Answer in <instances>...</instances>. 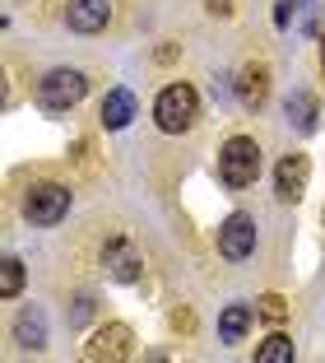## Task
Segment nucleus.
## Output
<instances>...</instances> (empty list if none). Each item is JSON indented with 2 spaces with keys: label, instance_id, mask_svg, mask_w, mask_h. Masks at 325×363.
I'll return each instance as SVG.
<instances>
[{
  "label": "nucleus",
  "instance_id": "9",
  "mask_svg": "<svg viewBox=\"0 0 325 363\" xmlns=\"http://www.w3.org/2000/svg\"><path fill=\"white\" fill-rule=\"evenodd\" d=\"M103 266H107V275H112L116 284H135V279L144 275V261L135 257V247H130L126 238H107V247H103Z\"/></svg>",
  "mask_w": 325,
  "mask_h": 363
},
{
  "label": "nucleus",
  "instance_id": "12",
  "mask_svg": "<svg viewBox=\"0 0 325 363\" xmlns=\"http://www.w3.org/2000/svg\"><path fill=\"white\" fill-rule=\"evenodd\" d=\"M251 321H256V308H251V303H228V308H223V317H219V340L223 345L246 340Z\"/></svg>",
  "mask_w": 325,
  "mask_h": 363
},
{
  "label": "nucleus",
  "instance_id": "4",
  "mask_svg": "<svg viewBox=\"0 0 325 363\" xmlns=\"http://www.w3.org/2000/svg\"><path fill=\"white\" fill-rule=\"evenodd\" d=\"M65 214H70V186L61 182H33L28 191H23V219L38 228H52L61 224Z\"/></svg>",
  "mask_w": 325,
  "mask_h": 363
},
{
  "label": "nucleus",
  "instance_id": "17",
  "mask_svg": "<svg viewBox=\"0 0 325 363\" xmlns=\"http://www.w3.org/2000/svg\"><path fill=\"white\" fill-rule=\"evenodd\" d=\"M256 317L261 321H283L288 317V303H283L279 294H265V298H256Z\"/></svg>",
  "mask_w": 325,
  "mask_h": 363
},
{
  "label": "nucleus",
  "instance_id": "5",
  "mask_svg": "<svg viewBox=\"0 0 325 363\" xmlns=\"http://www.w3.org/2000/svg\"><path fill=\"white\" fill-rule=\"evenodd\" d=\"M135 354V331H130L126 321H107L89 335L84 345V363H126Z\"/></svg>",
  "mask_w": 325,
  "mask_h": 363
},
{
  "label": "nucleus",
  "instance_id": "14",
  "mask_svg": "<svg viewBox=\"0 0 325 363\" xmlns=\"http://www.w3.org/2000/svg\"><path fill=\"white\" fill-rule=\"evenodd\" d=\"M14 345H23V350H42V345H47V317H42V308H23V317L14 321Z\"/></svg>",
  "mask_w": 325,
  "mask_h": 363
},
{
  "label": "nucleus",
  "instance_id": "15",
  "mask_svg": "<svg viewBox=\"0 0 325 363\" xmlns=\"http://www.w3.org/2000/svg\"><path fill=\"white\" fill-rule=\"evenodd\" d=\"M293 340H288V335L283 331H270L265 335L261 345H256V363H293Z\"/></svg>",
  "mask_w": 325,
  "mask_h": 363
},
{
  "label": "nucleus",
  "instance_id": "6",
  "mask_svg": "<svg viewBox=\"0 0 325 363\" xmlns=\"http://www.w3.org/2000/svg\"><path fill=\"white\" fill-rule=\"evenodd\" d=\"M256 252V219L251 214H228L219 224V257L223 261H246Z\"/></svg>",
  "mask_w": 325,
  "mask_h": 363
},
{
  "label": "nucleus",
  "instance_id": "18",
  "mask_svg": "<svg viewBox=\"0 0 325 363\" xmlns=\"http://www.w3.org/2000/svg\"><path fill=\"white\" fill-rule=\"evenodd\" d=\"M172 331H181V335H190V331H195V312H190V308H172Z\"/></svg>",
  "mask_w": 325,
  "mask_h": 363
},
{
  "label": "nucleus",
  "instance_id": "10",
  "mask_svg": "<svg viewBox=\"0 0 325 363\" xmlns=\"http://www.w3.org/2000/svg\"><path fill=\"white\" fill-rule=\"evenodd\" d=\"M112 19V5L107 0H65V23L70 33H103Z\"/></svg>",
  "mask_w": 325,
  "mask_h": 363
},
{
  "label": "nucleus",
  "instance_id": "23",
  "mask_svg": "<svg viewBox=\"0 0 325 363\" xmlns=\"http://www.w3.org/2000/svg\"><path fill=\"white\" fill-rule=\"evenodd\" d=\"M144 363H168V354H158V350H149V354H144Z\"/></svg>",
  "mask_w": 325,
  "mask_h": 363
},
{
  "label": "nucleus",
  "instance_id": "20",
  "mask_svg": "<svg viewBox=\"0 0 325 363\" xmlns=\"http://www.w3.org/2000/svg\"><path fill=\"white\" fill-rule=\"evenodd\" d=\"M205 10L219 14V19H228V14H237V0H205Z\"/></svg>",
  "mask_w": 325,
  "mask_h": 363
},
{
  "label": "nucleus",
  "instance_id": "1",
  "mask_svg": "<svg viewBox=\"0 0 325 363\" xmlns=\"http://www.w3.org/2000/svg\"><path fill=\"white\" fill-rule=\"evenodd\" d=\"M154 121L163 135H186L200 121V94L190 84H168L154 98Z\"/></svg>",
  "mask_w": 325,
  "mask_h": 363
},
{
  "label": "nucleus",
  "instance_id": "7",
  "mask_svg": "<svg viewBox=\"0 0 325 363\" xmlns=\"http://www.w3.org/2000/svg\"><path fill=\"white\" fill-rule=\"evenodd\" d=\"M307 182H312V159L307 154H283L279 168H274V196L283 205H297L307 196Z\"/></svg>",
  "mask_w": 325,
  "mask_h": 363
},
{
  "label": "nucleus",
  "instance_id": "24",
  "mask_svg": "<svg viewBox=\"0 0 325 363\" xmlns=\"http://www.w3.org/2000/svg\"><path fill=\"white\" fill-rule=\"evenodd\" d=\"M321 70H325V33H321Z\"/></svg>",
  "mask_w": 325,
  "mask_h": 363
},
{
  "label": "nucleus",
  "instance_id": "19",
  "mask_svg": "<svg viewBox=\"0 0 325 363\" xmlns=\"http://www.w3.org/2000/svg\"><path fill=\"white\" fill-rule=\"evenodd\" d=\"M89 317H93V298H79V303H74V312H70V326H84Z\"/></svg>",
  "mask_w": 325,
  "mask_h": 363
},
{
  "label": "nucleus",
  "instance_id": "13",
  "mask_svg": "<svg viewBox=\"0 0 325 363\" xmlns=\"http://www.w3.org/2000/svg\"><path fill=\"white\" fill-rule=\"evenodd\" d=\"M283 112H288V121H293L302 135H312V130H316V117H321V103H316V94H307V89H293V94H288V103H283Z\"/></svg>",
  "mask_w": 325,
  "mask_h": 363
},
{
  "label": "nucleus",
  "instance_id": "11",
  "mask_svg": "<svg viewBox=\"0 0 325 363\" xmlns=\"http://www.w3.org/2000/svg\"><path fill=\"white\" fill-rule=\"evenodd\" d=\"M135 112H139V103L130 89H107L103 107H98V121H103V130H126L135 121Z\"/></svg>",
  "mask_w": 325,
  "mask_h": 363
},
{
  "label": "nucleus",
  "instance_id": "8",
  "mask_svg": "<svg viewBox=\"0 0 325 363\" xmlns=\"http://www.w3.org/2000/svg\"><path fill=\"white\" fill-rule=\"evenodd\" d=\"M270 65L265 61H251V65H241L237 79H232V89H237V103L246 107V112H261L265 103H270Z\"/></svg>",
  "mask_w": 325,
  "mask_h": 363
},
{
  "label": "nucleus",
  "instance_id": "21",
  "mask_svg": "<svg viewBox=\"0 0 325 363\" xmlns=\"http://www.w3.org/2000/svg\"><path fill=\"white\" fill-rule=\"evenodd\" d=\"M274 23H279V28L293 23V0H279V5H274Z\"/></svg>",
  "mask_w": 325,
  "mask_h": 363
},
{
  "label": "nucleus",
  "instance_id": "2",
  "mask_svg": "<svg viewBox=\"0 0 325 363\" xmlns=\"http://www.w3.org/2000/svg\"><path fill=\"white\" fill-rule=\"evenodd\" d=\"M261 177V145L251 135H232L228 145L219 150V182L241 191V186H251Z\"/></svg>",
  "mask_w": 325,
  "mask_h": 363
},
{
  "label": "nucleus",
  "instance_id": "16",
  "mask_svg": "<svg viewBox=\"0 0 325 363\" xmlns=\"http://www.w3.org/2000/svg\"><path fill=\"white\" fill-rule=\"evenodd\" d=\"M23 294V261L19 257H5V266H0V298L10 303Z\"/></svg>",
  "mask_w": 325,
  "mask_h": 363
},
{
  "label": "nucleus",
  "instance_id": "3",
  "mask_svg": "<svg viewBox=\"0 0 325 363\" xmlns=\"http://www.w3.org/2000/svg\"><path fill=\"white\" fill-rule=\"evenodd\" d=\"M89 94V79L79 75V70H47L42 79H38V89H33V103L42 107V112H70V107H79Z\"/></svg>",
  "mask_w": 325,
  "mask_h": 363
},
{
  "label": "nucleus",
  "instance_id": "22",
  "mask_svg": "<svg viewBox=\"0 0 325 363\" xmlns=\"http://www.w3.org/2000/svg\"><path fill=\"white\" fill-rule=\"evenodd\" d=\"M154 61H158V65H172V61H177V43H163V47L154 52Z\"/></svg>",
  "mask_w": 325,
  "mask_h": 363
}]
</instances>
